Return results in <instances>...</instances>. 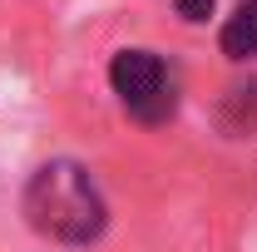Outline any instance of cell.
I'll return each mask as SVG.
<instances>
[{"instance_id":"cell-1","label":"cell","mask_w":257,"mask_h":252,"mask_svg":"<svg viewBox=\"0 0 257 252\" xmlns=\"http://www.w3.org/2000/svg\"><path fill=\"white\" fill-rule=\"evenodd\" d=\"M25 218L50 242L84 247L104 232V193L89 178V168L60 158V163L35 168L30 188H25Z\"/></svg>"},{"instance_id":"cell-2","label":"cell","mask_w":257,"mask_h":252,"mask_svg":"<svg viewBox=\"0 0 257 252\" xmlns=\"http://www.w3.org/2000/svg\"><path fill=\"white\" fill-rule=\"evenodd\" d=\"M109 84L139 124H168L173 109H178V89H173V74L154 50H119L109 64Z\"/></svg>"},{"instance_id":"cell-3","label":"cell","mask_w":257,"mask_h":252,"mask_svg":"<svg viewBox=\"0 0 257 252\" xmlns=\"http://www.w3.org/2000/svg\"><path fill=\"white\" fill-rule=\"evenodd\" d=\"M223 55L227 60H252L257 55V0H242L223 25Z\"/></svg>"},{"instance_id":"cell-4","label":"cell","mask_w":257,"mask_h":252,"mask_svg":"<svg viewBox=\"0 0 257 252\" xmlns=\"http://www.w3.org/2000/svg\"><path fill=\"white\" fill-rule=\"evenodd\" d=\"M173 5H178L183 20H208L213 15V0H173Z\"/></svg>"}]
</instances>
